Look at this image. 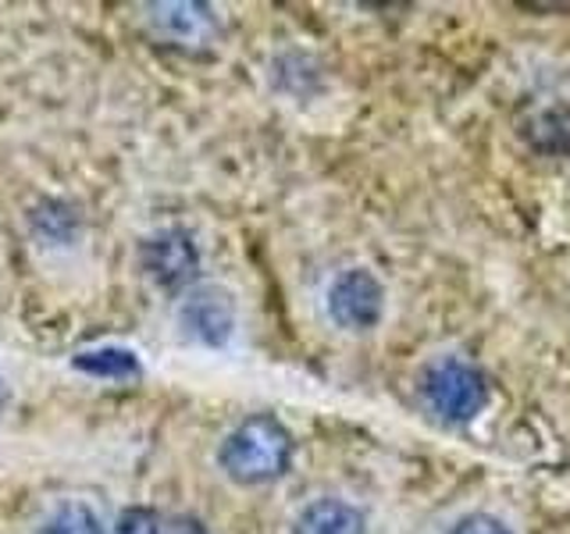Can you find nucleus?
Returning a JSON list of instances; mask_svg holds the SVG:
<instances>
[{"label":"nucleus","mask_w":570,"mask_h":534,"mask_svg":"<svg viewBox=\"0 0 570 534\" xmlns=\"http://www.w3.org/2000/svg\"><path fill=\"white\" fill-rule=\"evenodd\" d=\"M218 463L236 485H267V481H278L293 463L289 427L272 414L246 417L225 435Z\"/></svg>","instance_id":"obj_1"},{"label":"nucleus","mask_w":570,"mask_h":534,"mask_svg":"<svg viewBox=\"0 0 570 534\" xmlns=\"http://www.w3.org/2000/svg\"><path fill=\"white\" fill-rule=\"evenodd\" d=\"M421 396L428 409L445 424H468L489 403V382L474 364L460 356H445L432 364L421 378Z\"/></svg>","instance_id":"obj_2"},{"label":"nucleus","mask_w":570,"mask_h":534,"mask_svg":"<svg viewBox=\"0 0 570 534\" xmlns=\"http://www.w3.org/2000/svg\"><path fill=\"white\" fill-rule=\"evenodd\" d=\"M142 271L165 293H178L200 271V249L186 228H160L139 246Z\"/></svg>","instance_id":"obj_3"},{"label":"nucleus","mask_w":570,"mask_h":534,"mask_svg":"<svg viewBox=\"0 0 570 534\" xmlns=\"http://www.w3.org/2000/svg\"><path fill=\"white\" fill-rule=\"evenodd\" d=\"M178 328L189 343L218 349L236 332V299L222 285H200L178 303Z\"/></svg>","instance_id":"obj_4"},{"label":"nucleus","mask_w":570,"mask_h":534,"mask_svg":"<svg viewBox=\"0 0 570 534\" xmlns=\"http://www.w3.org/2000/svg\"><path fill=\"white\" fill-rule=\"evenodd\" d=\"M385 310V289L364 267L343 271L328 289V314L338 328L346 332H371L382 320Z\"/></svg>","instance_id":"obj_5"},{"label":"nucleus","mask_w":570,"mask_h":534,"mask_svg":"<svg viewBox=\"0 0 570 534\" xmlns=\"http://www.w3.org/2000/svg\"><path fill=\"white\" fill-rule=\"evenodd\" d=\"M147 22L160 40L178 47H204L218 32V18L207 4H193V0H175V4H150Z\"/></svg>","instance_id":"obj_6"},{"label":"nucleus","mask_w":570,"mask_h":534,"mask_svg":"<svg viewBox=\"0 0 570 534\" xmlns=\"http://www.w3.org/2000/svg\"><path fill=\"white\" fill-rule=\"evenodd\" d=\"M293 534H367L364 513L343 498H317L296 516Z\"/></svg>","instance_id":"obj_7"},{"label":"nucleus","mask_w":570,"mask_h":534,"mask_svg":"<svg viewBox=\"0 0 570 534\" xmlns=\"http://www.w3.org/2000/svg\"><path fill=\"white\" fill-rule=\"evenodd\" d=\"M71 367L89 378H104V382H132L142 374V364L132 349L125 346H97V349H82L71 356Z\"/></svg>","instance_id":"obj_8"},{"label":"nucleus","mask_w":570,"mask_h":534,"mask_svg":"<svg viewBox=\"0 0 570 534\" xmlns=\"http://www.w3.org/2000/svg\"><path fill=\"white\" fill-rule=\"evenodd\" d=\"M36 534H104V527L86 503H65L36 527Z\"/></svg>","instance_id":"obj_9"},{"label":"nucleus","mask_w":570,"mask_h":534,"mask_svg":"<svg viewBox=\"0 0 570 534\" xmlns=\"http://www.w3.org/2000/svg\"><path fill=\"white\" fill-rule=\"evenodd\" d=\"M115 534H168V516L150 506H129L118 516Z\"/></svg>","instance_id":"obj_10"},{"label":"nucleus","mask_w":570,"mask_h":534,"mask_svg":"<svg viewBox=\"0 0 570 534\" xmlns=\"http://www.w3.org/2000/svg\"><path fill=\"white\" fill-rule=\"evenodd\" d=\"M450 534H513L499 516H489V513H471L463 516V521L450 531Z\"/></svg>","instance_id":"obj_11"},{"label":"nucleus","mask_w":570,"mask_h":534,"mask_svg":"<svg viewBox=\"0 0 570 534\" xmlns=\"http://www.w3.org/2000/svg\"><path fill=\"white\" fill-rule=\"evenodd\" d=\"M168 534H207V527L193 516H168Z\"/></svg>","instance_id":"obj_12"},{"label":"nucleus","mask_w":570,"mask_h":534,"mask_svg":"<svg viewBox=\"0 0 570 534\" xmlns=\"http://www.w3.org/2000/svg\"><path fill=\"white\" fill-rule=\"evenodd\" d=\"M4 403H8V388H4V378H0V409H4Z\"/></svg>","instance_id":"obj_13"}]
</instances>
